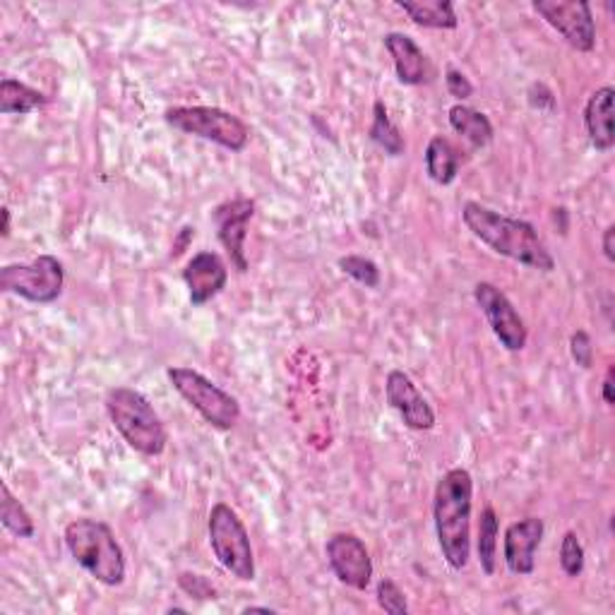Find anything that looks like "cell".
Segmentation results:
<instances>
[{"label":"cell","instance_id":"6da1fadb","mask_svg":"<svg viewBox=\"0 0 615 615\" xmlns=\"http://www.w3.org/2000/svg\"><path fill=\"white\" fill-rule=\"evenodd\" d=\"M462 219L471 234L485 243L493 253L503 258L527 265L531 270L553 272L555 260L539 238L537 229L521 219L505 217L495 210H489L479 202H467L462 210Z\"/></svg>","mask_w":615,"mask_h":615},{"label":"cell","instance_id":"7a4b0ae2","mask_svg":"<svg viewBox=\"0 0 615 615\" xmlns=\"http://www.w3.org/2000/svg\"><path fill=\"white\" fill-rule=\"evenodd\" d=\"M473 481L467 469H450L435 485L433 517L438 543L452 570H464L471 553Z\"/></svg>","mask_w":615,"mask_h":615},{"label":"cell","instance_id":"3957f363","mask_svg":"<svg viewBox=\"0 0 615 615\" xmlns=\"http://www.w3.org/2000/svg\"><path fill=\"white\" fill-rule=\"evenodd\" d=\"M65 545L77 565L107 587H121L125 579V555L107 521L75 519L65 527Z\"/></svg>","mask_w":615,"mask_h":615},{"label":"cell","instance_id":"277c9868","mask_svg":"<svg viewBox=\"0 0 615 615\" xmlns=\"http://www.w3.org/2000/svg\"><path fill=\"white\" fill-rule=\"evenodd\" d=\"M107 411L115 431L135 452L159 457L167 450L169 433L155 406L133 388H113L107 394Z\"/></svg>","mask_w":615,"mask_h":615},{"label":"cell","instance_id":"5b68a950","mask_svg":"<svg viewBox=\"0 0 615 615\" xmlns=\"http://www.w3.org/2000/svg\"><path fill=\"white\" fill-rule=\"evenodd\" d=\"M164 121L173 131L202 137L229 152H243L250 140V127L238 115L217 107H173L167 109Z\"/></svg>","mask_w":615,"mask_h":615},{"label":"cell","instance_id":"8992f818","mask_svg":"<svg viewBox=\"0 0 615 615\" xmlns=\"http://www.w3.org/2000/svg\"><path fill=\"white\" fill-rule=\"evenodd\" d=\"M167 376L171 380L173 390L188 402L193 409L202 416V419L219 431H231L241 419V406L236 397H231L212 380H207L202 373H197L193 368H169Z\"/></svg>","mask_w":615,"mask_h":615},{"label":"cell","instance_id":"52a82bcc","mask_svg":"<svg viewBox=\"0 0 615 615\" xmlns=\"http://www.w3.org/2000/svg\"><path fill=\"white\" fill-rule=\"evenodd\" d=\"M207 531H210V545L219 565L241 579V582H253V545L248 529L236 515V509H231L226 503H217L210 513V521H207Z\"/></svg>","mask_w":615,"mask_h":615},{"label":"cell","instance_id":"ba28073f","mask_svg":"<svg viewBox=\"0 0 615 615\" xmlns=\"http://www.w3.org/2000/svg\"><path fill=\"white\" fill-rule=\"evenodd\" d=\"M65 270L53 255H39L27 265H5L0 270V288L29 304H53L63 294Z\"/></svg>","mask_w":615,"mask_h":615},{"label":"cell","instance_id":"9c48e42d","mask_svg":"<svg viewBox=\"0 0 615 615\" xmlns=\"http://www.w3.org/2000/svg\"><path fill=\"white\" fill-rule=\"evenodd\" d=\"M533 10L579 53L594 51L596 20L585 0H533Z\"/></svg>","mask_w":615,"mask_h":615},{"label":"cell","instance_id":"30bf717a","mask_svg":"<svg viewBox=\"0 0 615 615\" xmlns=\"http://www.w3.org/2000/svg\"><path fill=\"white\" fill-rule=\"evenodd\" d=\"M473 298L489 320L493 334L497 336L507 352H521L527 346L529 332L517 308L509 304V298L491 282H479L473 286Z\"/></svg>","mask_w":615,"mask_h":615},{"label":"cell","instance_id":"8fae6325","mask_svg":"<svg viewBox=\"0 0 615 615\" xmlns=\"http://www.w3.org/2000/svg\"><path fill=\"white\" fill-rule=\"evenodd\" d=\"M324 553H328V563L334 577L340 579L342 585L356 591H366L370 587V579H373V561H370L366 543L358 539L356 533H334V537L328 539Z\"/></svg>","mask_w":615,"mask_h":615},{"label":"cell","instance_id":"7c38bea8","mask_svg":"<svg viewBox=\"0 0 615 615\" xmlns=\"http://www.w3.org/2000/svg\"><path fill=\"white\" fill-rule=\"evenodd\" d=\"M255 214V202L248 197H236V200L222 202L212 212V222L217 226V238L222 243L224 250L229 253L231 265L238 272H248V260H246V236H248V224Z\"/></svg>","mask_w":615,"mask_h":615},{"label":"cell","instance_id":"4fadbf2b","mask_svg":"<svg viewBox=\"0 0 615 615\" xmlns=\"http://www.w3.org/2000/svg\"><path fill=\"white\" fill-rule=\"evenodd\" d=\"M385 394L388 404L399 411L406 428H411V431H431L435 426V411L404 370H390Z\"/></svg>","mask_w":615,"mask_h":615},{"label":"cell","instance_id":"5bb4252c","mask_svg":"<svg viewBox=\"0 0 615 615\" xmlns=\"http://www.w3.org/2000/svg\"><path fill=\"white\" fill-rule=\"evenodd\" d=\"M183 282L188 284L190 304L195 308L210 304L212 298H217L226 288L229 282L226 262L222 260V255H217L212 250L197 253L193 255V260L185 265Z\"/></svg>","mask_w":615,"mask_h":615},{"label":"cell","instance_id":"9a60e30c","mask_svg":"<svg viewBox=\"0 0 615 615\" xmlns=\"http://www.w3.org/2000/svg\"><path fill=\"white\" fill-rule=\"evenodd\" d=\"M543 519L527 517L505 529V563L509 573L531 575L537 567V549L543 541Z\"/></svg>","mask_w":615,"mask_h":615},{"label":"cell","instance_id":"2e32d148","mask_svg":"<svg viewBox=\"0 0 615 615\" xmlns=\"http://www.w3.org/2000/svg\"><path fill=\"white\" fill-rule=\"evenodd\" d=\"M385 49L392 56L394 73L402 85H423L428 75L426 56L421 51V46L416 44L411 37H406L402 32H390L385 34Z\"/></svg>","mask_w":615,"mask_h":615},{"label":"cell","instance_id":"e0dca14e","mask_svg":"<svg viewBox=\"0 0 615 615\" xmlns=\"http://www.w3.org/2000/svg\"><path fill=\"white\" fill-rule=\"evenodd\" d=\"M613 99H615V89L601 87L589 97L585 107V125H587L589 143L594 145L599 152H608L615 143Z\"/></svg>","mask_w":615,"mask_h":615},{"label":"cell","instance_id":"ac0fdd59","mask_svg":"<svg viewBox=\"0 0 615 615\" xmlns=\"http://www.w3.org/2000/svg\"><path fill=\"white\" fill-rule=\"evenodd\" d=\"M397 5L419 27L455 29L459 25L455 5L450 0H397Z\"/></svg>","mask_w":615,"mask_h":615},{"label":"cell","instance_id":"d6986e66","mask_svg":"<svg viewBox=\"0 0 615 615\" xmlns=\"http://www.w3.org/2000/svg\"><path fill=\"white\" fill-rule=\"evenodd\" d=\"M462 167V155L459 149L452 145L447 137L438 135L426 147V173L435 181L438 185H450L457 179Z\"/></svg>","mask_w":615,"mask_h":615},{"label":"cell","instance_id":"ffe728a7","mask_svg":"<svg viewBox=\"0 0 615 615\" xmlns=\"http://www.w3.org/2000/svg\"><path fill=\"white\" fill-rule=\"evenodd\" d=\"M447 119L452 131L462 135L471 147H485L493 140V125L489 121V115H483L481 111H476L471 107H464V103H455L447 111Z\"/></svg>","mask_w":615,"mask_h":615},{"label":"cell","instance_id":"44dd1931","mask_svg":"<svg viewBox=\"0 0 615 615\" xmlns=\"http://www.w3.org/2000/svg\"><path fill=\"white\" fill-rule=\"evenodd\" d=\"M46 103H49V99L39 89L20 83V79L5 77L0 83V113L3 115H27L46 107Z\"/></svg>","mask_w":615,"mask_h":615},{"label":"cell","instance_id":"7402d4cb","mask_svg":"<svg viewBox=\"0 0 615 615\" xmlns=\"http://www.w3.org/2000/svg\"><path fill=\"white\" fill-rule=\"evenodd\" d=\"M0 521H3V527L10 533H15L17 539H32L34 531H37L27 507L10 493L8 483H0Z\"/></svg>","mask_w":615,"mask_h":615},{"label":"cell","instance_id":"603a6c76","mask_svg":"<svg viewBox=\"0 0 615 615\" xmlns=\"http://www.w3.org/2000/svg\"><path fill=\"white\" fill-rule=\"evenodd\" d=\"M368 135H370V140L385 149L390 157L404 155V137L399 133V127L390 121L388 109L382 101L373 103V125H370Z\"/></svg>","mask_w":615,"mask_h":615},{"label":"cell","instance_id":"cb8c5ba5","mask_svg":"<svg viewBox=\"0 0 615 615\" xmlns=\"http://www.w3.org/2000/svg\"><path fill=\"white\" fill-rule=\"evenodd\" d=\"M497 515L493 507H485L481 513V521H479V541H476V549H479V563L481 570L485 575H495V565H497Z\"/></svg>","mask_w":615,"mask_h":615},{"label":"cell","instance_id":"d4e9b609","mask_svg":"<svg viewBox=\"0 0 615 615\" xmlns=\"http://www.w3.org/2000/svg\"><path fill=\"white\" fill-rule=\"evenodd\" d=\"M340 267L344 274H349L358 284L368 288L380 286V270L373 260L361 258V255H346V258H340Z\"/></svg>","mask_w":615,"mask_h":615},{"label":"cell","instance_id":"484cf974","mask_svg":"<svg viewBox=\"0 0 615 615\" xmlns=\"http://www.w3.org/2000/svg\"><path fill=\"white\" fill-rule=\"evenodd\" d=\"M561 567L567 577H579L585 570V549L575 531H567L561 543Z\"/></svg>","mask_w":615,"mask_h":615},{"label":"cell","instance_id":"4316f807","mask_svg":"<svg viewBox=\"0 0 615 615\" xmlns=\"http://www.w3.org/2000/svg\"><path fill=\"white\" fill-rule=\"evenodd\" d=\"M378 603L380 608L392 615H406L409 613V606H406V596L404 591L392 582V579H380L378 585Z\"/></svg>","mask_w":615,"mask_h":615},{"label":"cell","instance_id":"83f0119b","mask_svg":"<svg viewBox=\"0 0 615 615\" xmlns=\"http://www.w3.org/2000/svg\"><path fill=\"white\" fill-rule=\"evenodd\" d=\"M179 587L185 591V594L200 601H210L217 599V589L210 582V579L202 575H193V573H181L179 575Z\"/></svg>","mask_w":615,"mask_h":615},{"label":"cell","instance_id":"f1b7e54d","mask_svg":"<svg viewBox=\"0 0 615 615\" xmlns=\"http://www.w3.org/2000/svg\"><path fill=\"white\" fill-rule=\"evenodd\" d=\"M570 346H573L575 364L582 366V368H591V361H594V349H591L589 334L585 330L575 332L573 340H570Z\"/></svg>","mask_w":615,"mask_h":615},{"label":"cell","instance_id":"f546056e","mask_svg":"<svg viewBox=\"0 0 615 615\" xmlns=\"http://www.w3.org/2000/svg\"><path fill=\"white\" fill-rule=\"evenodd\" d=\"M445 85H447V91L455 99L464 101V99H469L473 95V85L469 83V77L455 71V67H450L447 71V77H445Z\"/></svg>","mask_w":615,"mask_h":615},{"label":"cell","instance_id":"4dcf8cb0","mask_svg":"<svg viewBox=\"0 0 615 615\" xmlns=\"http://www.w3.org/2000/svg\"><path fill=\"white\" fill-rule=\"evenodd\" d=\"M613 236H615V226H608L603 231V255H606L608 262H615V248H613Z\"/></svg>","mask_w":615,"mask_h":615},{"label":"cell","instance_id":"1f68e13d","mask_svg":"<svg viewBox=\"0 0 615 615\" xmlns=\"http://www.w3.org/2000/svg\"><path fill=\"white\" fill-rule=\"evenodd\" d=\"M613 376H615V368L611 366L608 368V373H606V380H603V402H606L608 406H613Z\"/></svg>","mask_w":615,"mask_h":615},{"label":"cell","instance_id":"d6a6232c","mask_svg":"<svg viewBox=\"0 0 615 615\" xmlns=\"http://www.w3.org/2000/svg\"><path fill=\"white\" fill-rule=\"evenodd\" d=\"M10 236V210L3 207V238Z\"/></svg>","mask_w":615,"mask_h":615},{"label":"cell","instance_id":"836d02e7","mask_svg":"<svg viewBox=\"0 0 615 615\" xmlns=\"http://www.w3.org/2000/svg\"><path fill=\"white\" fill-rule=\"evenodd\" d=\"M243 613H274V611L267 606H248V608H243Z\"/></svg>","mask_w":615,"mask_h":615}]
</instances>
